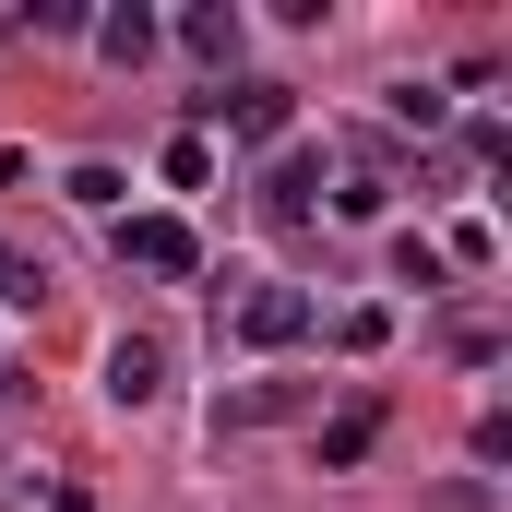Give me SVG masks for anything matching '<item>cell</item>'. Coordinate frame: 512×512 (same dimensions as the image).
Returning <instances> with one entry per match:
<instances>
[{"label":"cell","instance_id":"2","mask_svg":"<svg viewBox=\"0 0 512 512\" xmlns=\"http://www.w3.org/2000/svg\"><path fill=\"white\" fill-rule=\"evenodd\" d=\"M203 108L239 131V143H286V120H298V96H286V84H227V96H203Z\"/></svg>","mask_w":512,"mask_h":512},{"label":"cell","instance_id":"3","mask_svg":"<svg viewBox=\"0 0 512 512\" xmlns=\"http://www.w3.org/2000/svg\"><path fill=\"white\" fill-rule=\"evenodd\" d=\"M179 48H191L203 72H239V48H251V24H239V0H191V12H179Z\"/></svg>","mask_w":512,"mask_h":512},{"label":"cell","instance_id":"6","mask_svg":"<svg viewBox=\"0 0 512 512\" xmlns=\"http://www.w3.org/2000/svg\"><path fill=\"white\" fill-rule=\"evenodd\" d=\"M298 405H310V382H239V393H215V429H274Z\"/></svg>","mask_w":512,"mask_h":512},{"label":"cell","instance_id":"9","mask_svg":"<svg viewBox=\"0 0 512 512\" xmlns=\"http://www.w3.org/2000/svg\"><path fill=\"white\" fill-rule=\"evenodd\" d=\"M370 441H382V417H370V405H346V417H334V429H322V465H334V477H346V465H358V453H370Z\"/></svg>","mask_w":512,"mask_h":512},{"label":"cell","instance_id":"4","mask_svg":"<svg viewBox=\"0 0 512 512\" xmlns=\"http://www.w3.org/2000/svg\"><path fill=\"white\" fill-rule=\"evenodd\" d=\"M310 334V286H251L239 298V346H298Z\"/></svg>","mask_w":512,"mask_h":512},{"label":"cell","instance_id":"7","mask_svg":"<svg viewBox=\"0 0 512 512\" xmlns=\"http://www.w3.org/2000/svg\"><path fill=\"white\" fill-rule=\"evenodd\" d=\"M310 191H322V155H274V167H262V215H274V227H298Z\"/></svg>","mask_w":512,"mask_h":512},{"label":"cell","instance_id":"11","mask_svg":"<svg viewBox=\"0 0 512 512\" xmlns=\"http://www.w3.org/2000/svg\"><path fill=\"white\" fill-rule=\"evenodd\" d=\"M382 108H393V120H405V131H441V108H453V96H441V84H393Z\"/></svg>","mask_w":512,"mask_h":512},{"label":"cell","instance_id":"5","mask_svg":"<svg viewBox=\"0 0 512 512\" xmlns=\"http://www.w3.org/2000/svg\"><path fill=\"white\" fill-rule=\"evenodd\" d=\"M155 393H167V346L155 334H120L108 346V405H155Z\"/></svg>","mask_w":512,"mask_h":512},{"label":"cell","instance_id":"10","mask_svg":"<svg viewBox=\"0 0 512 512\" xmlns=\"http://www.w3.org/2000/svg\"><path fill=\"white\" fill-rule=\"evenodd\" d=\"M334 346H346V358H382V346H393V310H346Z\"/></svg>","mask_w":512,"mask_h":512},{"label":"cell","instance_id":"12","mask_svg":"<svg viewBox=\"0 0 512 512\" xmlns=\"http://www.w3.org/2000/svg\"><path fill=\"white\" fill-rule=\"evenodd\" d=\"M167 179H179V191H203V179H215V143H203V131H179V143H167Z\"/></svg>","mask_w":512,"mask_h":512},{"label":"cell","instance_id":"8","mask_svg":"<svg viewBox=\"0 0 512 512\" xmlns=\"http://www.w3.org/2000/svg\"><path fill=\"white\" fill-rule=\"evenodd\" d=\"M96 48H108L120 72H143V60H155V12H143V0H131V12H108V24H96Z\"/></svg>","mask_w":512,"mask_h":512},{"label":"cell","instance_id":"1","mask_svg":"<svg viewBox=\"0 0 512 512\" xmlns=\"http://www.w3.org/2000/svg\"><path fill=\"white\" fill-rule=\"evenodd\" d=\"M120 262H143V274H203V239L179 215H120Z\"/></svg>","mask_w":512,"mask_h":512}]
</instances>
